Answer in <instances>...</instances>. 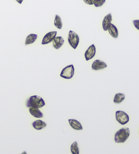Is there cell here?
I'll list each match as a JSON object with an SVG mask.
<instances>
[{"mask_svg":"<svg viewBox=\"0 0 139 154\" xmlns=\"http://www.w3.org/2000/svg\"><path fill=\"white\" fill-rule=\"evenodd\" d=\"M106 0H94L93 1V5L96 8L101 7L103 5Z\"/></svg>","mask_w":139,"mask_h":154,"instance_id":"cell-19","label":"cell"},{"mask_svg":"<svg viewBox=\"0 0 139 154\" xmlns=\"http://www.w3.org/2000/svg\"><path fill=\"white\" fill-rule=\"evenodd\" d=\"M133 24H134L135 28L139 31V20H133Z\"/></svg>","mask_w":139,"mask_h":154,"instance_id":"cell-20","label":"cell"},{"mask_svg":"<svg viewBox=\"0 0 139 154\" xmlns=\"http://www.w3.org/2000/svg\"><path fill=\"white\" fill-rule=\"evenodd\" d=\"M21 154H27V153L26 152H23Z\"/></svg>","mask_w":139,"mask_h":154,"instance_id":"cell-23","label":"cell"},{"mask_svg":"<svg viewBox=\"0 0 139 154\" xmlns=\"http://www.w3.org/2000/svg\"><path fill=\"white\" fill-rule=\"evenodd\" d=\"M29 113L31 114L33 117L41 118L44 117V114L41 112L40 109L36 108H29Z\"/></svg>","mask_w":139,"mask_h":154,"instance_id":"cell-13","label":"cell"},{"mask_svg":"<svg viewBox=\"0 0 139 154\" xmlns=\"http://www.w3.org/2000/svg\"><path fill=\"white\" fill-rule=\"evenodd\" d=\"M46 105L44 99L38 95H33L28 99L26 102V106L27 108H41Z\"/></svg>","mask_w":139,"mask_h":154,"instance_id":"cell-1","label":"cell"},{"mask_svg":"<svg viewBox=\"0 0 139 154\" xmlns=\"http://www.w3.org/2000/svg\"><path fill=\"white\" fill-rule=\"evenodd\" d=\"M54 26L57 27L58 29H62L63 28V23H62V20H61L60 17L58 15H56L55 16V18H54Z\"/></svg>","mask_w":139,"mask_h":154,"instance_id":"cell-17","label":"cell"},{"mask_svg":"<svg viewBox=\"0 0 139 154\" xmlns=\"http://www.w3.org/2000/svg\"><path fill=\"white\" fill-rule=\"evenodd\" d=\"M92 1H94V0H92Z\"/></svg>","mask_w":139,"mask_h":154,"instance_id":"cell-24","label":"cell"},{"mask_svg":"<svg viewBox=\"0 0 139 154\" xmlns=\"http://www.w3.org/2000/svg\"><path fill=\"white\" fill-rule=\"evenodd\" d=\"M37 35L30 34L27 37L24 44H25V45H31V44H33V43H35V41L37 40Z\"/></svg>","mask_w":139,"mask_h":154,"instance_id":"cell-15","label":"cell"},{"mask_svg":"<svg viewBox=\"0 0 139 154\" xmlns=\"http://www.w3.org/2000/svg\"><path fill=\"white\" fill-rule=\"evenodd\" d=\"M125 100V95L123 93H116L113 99V102L116 104L121 103Z\"/></svg>","mask_w":139,"mask_h":154,"instance_id":"cell-16","label":"cell"},{"mask_svg":"<svg viewBox=\"0 0 139 154\" xmlns=\"http://www.w3.org/2000/svg\"><path fill=\"white\" fill-rule=\"evenodd\" d=\"M96 53V49L95 45L92 44L91 45L89 48L87 49V50L86 51L84 56H85V59L86 61H89V60L92 59L93 57L95 56Z\"/></svg>","mask_w":139,"mask_h":154,"instance_id":"cell-7","label":"cell"},{"mask_svg":"<svg viewBox=\"0 0 139 154\" xmlns=\"http://www.w3.org/2000/svg\"><path fill=\"white\" fill-rule=\"evenodd\" d=\"M107 67V65L105 62L101 60H96L92 64V69L93 70H100L105 69Z\"/></svg>","mask_w":139,"mask_h":154,"instance_id":"cell-8","label":"cell"},{"mask_svg":"<svg viewBox=\"0 0 139 154\" xmlns=\"http://www.w3.org/2000/svg\"><path fill=\"white\" fill-rule=\"evenodd\" d=\"M16 2H17L19 4H21L22 3H23V0H16Z\"/></svg>","mask_w":139,"mask_h":154,"instance_id":"cell-22","label":"cell"},{"mask_svg":"<svg viewBox=\"0 0 139 154\" xmlns=\"http://www.w3.org/2000/svg\"><path fill=\"white\" fill-rule=\"evenodd\" d=\"M108 32H109V33L111 37L115 38H117L119 36L118 29L113 24H111L109 29H108Z\"/></svg>","mask_w":139,"mask_h":154,"instance_id":"cell-14","label":"cell"},{"mask_svg":"<svg viewBox=\"0 0 139 154\" xmlns=\"http://www.w3.org/2000/svg\"><path fill=\"white\" fill-rule=\"evenodd\" d=\"M69 125L71 126L72 128L75 129L76 131H82L83 130V127L82 124L79 121L75 119H69Z\"/></svg>","mask_w":139,"mask_h":154,"instance_id":"cell-10","label":"cell"},{"mask_svg":"<svg viewBox=\"0 0 139 154\" xmlns=\"http://www.w3.org/2000/svg\"><path fill=\"white\" fill-rule=\"evenodd\" d=\"M115 119L120 125H124L129 122V116L124 111H117L115 112Z\"/></svg>","mask_w":139,"mask_h":154,"instance_id":"cell-5","label":"cell"},{"mask_svg":"<svg viewBox=\"0 0 139 154\" xmlns=\"http://www.w3.org/2000/svg\"><path fill=\"white\" fill-rule=\"evenodd\" d=\"M86 4L88 5H93V1L92 0H83Z\"/></svg>","mask_w":139,"mask_h":154,"instance_id":"cell-21","label":"cell"},{"mask_svg":"<svg viewBox=\"0 0 139 154\" xmlns=\"http://www.w3.org/2000/svg\"><path fill=\"white\" fill-rule=\"evenodd\" d=\"M71 152L72 154H79V149L77 141H75L71 144Z\"/></svg>","mask_w":139,"mask_h":154,"instance_id":"cell-18","label":"cell"},{"mask_svg":"<svg viewBox=\"0 0 139 154\" xmlns=\"http://www.w3.org/2000/svg\"><path fill=\"white\" fill-rule=\"evenodd\" d=\"M57 35V31H51L47 33L44 37L42 41H41V45H47L50 43H52L54 41L55 37Z\"/></svg>","mask_w":139,"mask_h":154,"instance_id":"cell-6","label":"cell"},{"mask_svg":"<svg viewBox=\"0 0 139 154\" xmlns=\"http://www.w3.org/2000/svg\"><path fill=\"white\" fill-rule=\"evenodd\" d=\"M130 134V132L128 128H121L115 133V136H114V141L116 143H123L128 139Z\"/></svg>","mask_w":139,"mask_h":154,"instance_id":"cell-2","label":"cell"},{"mask_svg":"<svg viewBox=\"0 0 139 154\" xmlns=\"http://www.w3.org/2000/svg\"><path fill=\"white\" fill-rule=\"evenodd\" d=\"M68 43L72 48L76 49L79 43V35L73 31H69L68 34Z\"/></svg>","mask_w":139,"mask_h":154,"instance_id":"cell-3","label":"cell"},{"mask_svg":"<svg viewBox=\"0 0 139 154\" xmlns=\"http://www.w3.org/2000/svg\"><path fill=\"white\" fill-rule=\"evenodd\" d=\"M75 74V68L73 64L69 65L64 68L60 72V77L65 79H71L73 77Z\"/></svg>","mask_w":139,"mask_h":154,"instance_id":"cell-4","label":"cell"},{"mask_svg":"<svg viewBox=\"0 0 139 154\" xmlns=\"http://www.w3.org/2000/svg\"><path fill=\"white\" fill-rule=\"evenodd\" d=\"M32 126H33V127L35 129V130L40 131V130H41V129H43V128L46 127L47 124L42 120H37L34 121V122L32 123Z\"/></svg>","mask_w":139,"mask_h":154,"instance_id":"cell-12","label":"cell"},{"mask_svg":"<svg viewBox=\"0 0 139 154\" xmlns=\"http://www.w3.org/2000/svg\"><path fill=\"white\" fill-rule=\"evenodd\" d=\"M52 42H53L52 45H53L54 48L56 49H59L63 45L64 43H65V40L62 37H56Z\"/></svg>","mask_w":139,"mask_h":154,"instance_id":"cell-11","label":"cell"},{"mask_svg":"<svg viewBox=\"0 0 139 154\" xmlns=\"http://www.w3.org/2000/svg\"><path fill=\"white\" fill-rule=\"evenodd\" d=\"M111 24H112V15H111V13H109L107 16H105L102 23V29H103L105 31H108Z\"/></svg>","mask_w":139,"mask_h":154,"instance_id":"cell-9","label":"cell"}]
</instances>
